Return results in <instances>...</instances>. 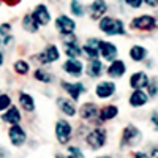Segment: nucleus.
Returning <instances> with one entry per match:
<instances>
[{
	"instance_id": "obj_25",
	"label": "nucleus",
	"mask_w": 158,
	"mask_h": 158,
	"mask_svg": "<svg viewBox=\"0 0 158 158\" xmlns=\"http://www.w3.org/2000/svg\"><path fill=\"white\" fill-rule=\"evenodd\" d=\"M130 59L133 60V62H142V60H146L147 56H149V51L146 46H141V44H135V46H131L130 48Z\"/></svg>"
},
{
	"instance_id": "obj_11",
	"label": "nucleus",
	"mask_w": 158,
	"mask_h": 158,
	"mask_svg": "<svg viewBox=\"0 0 158 158\" xmlns=\"http://www.w3.org/2000/svg\"><path fill=\"white\" fill-rule=\"evenodd\" d=\"M62 70L73 77H79L84 73V63L81 62V59H68L62 63Z\"/></svg>"
},
{
	"instance_id": "obj_16",
	"label": "nucleus",
	"mask_w": 158,
	"mask_h": 158,
	"mask_svg": "<svg viewBox=\"0 0 158 158\" xmlns=\"http://www.w3.org/2000/svg\"><path fill=\"white\" fill-rule=\"evenodd\" d=\"M100 56L103 60L106 62H112L118 57V48L117 44L111 43V41H101L100 44Z\"/></svg>"
},
{
	"instance_id": "obj_23",
	"label": "nucleus",
	"mask_w": 158,
	"mask_h": 158,
	"mask_svg": "<svg viewBox=\"0 0 158 158\" xmlns=\"http://www.w3.org/2000/svg\"><path fill=\"white\" fill-rule=\"evenodd\" d=\"M118 114V106L115 104H108V106H103L101 109H98V118L101 122H108L115 118Z\"/></svg>"
},
{
	"instance_id": "obj_40",
	"label": "nucleus",
	"mask_w": 158,
	"mask_h": 158,
	"mask_svg": "<svg viewBox=\"0 0 158 158\" xmlns=\"http://www.w3.org/2000/svg\"><path fill=\"white\" fill-rule=\"evenodd\" d=\"M3 60H5V57H3V52H2V49H0V67L3 65Z\"/></svg>"
},
{
	"instance_id": "obj_37",
	"label": "nucleus",
	"mask_w": 158,
	"mask_h": 158,
	"mask_svg": "<svg viewBox=\"0 0 158 158\" xmlns=\"http://www.w3.org/2000/svg\"><path fill=\"white\" fill-rule=\"evenodd\" d=\"M150 120H152L153 127L156 128V125H158V122H156V111H153V112H152V117H150Z\"/></svg>"
},
{
	"instance_id": "obj_42",
	"label": "nucleus",
	"mask_w": 158,
	"mask_h": 158,
	"mask_svg": "<svg viewBox=\"0 0 158 158\" xmlns=\"http://www.w3.org/2000/svg\"><path fill=\"white\" fill-rule=\"evenodd\" d=\"M2 155H3V153H2V149H0V156H2Z\"/></svg>"
},
{
	"instance_id": "obj_15",
	"label": "nucleus",
	"mask_w": 158,
	"mask_h": 158,
	"mask_svg": "<svg viewBox=\"0 0 158 158\" xmlns=\"http://www.w3.org/2000/svg\"><path fill=\"white\" fill-rule=\"evenodd\" d=\"M71 133H73V128L68 120H63L62 118V120H59L56 123V136L60 144H67L71 138Z\"/></svg>"
},
{
	"instance_id": "obj_7",
	"label": "nucleus",
	"mask_w": 158,
	"mask_h": 158,
	"mask_svg": "<svg viewBox=\"0 0 158 158\" xmlns=\"http://www.w3.org/2000/svg\"><path fill=\"white\" fill-rule=\"evenodd\" d=\"M30 15H32V18L35 19V22L40 25V27H44V25H48V24L51 22V18H52L48 5H44V3H38V5L33 8V11L30 13Z\"/></svg>"
},
{
	"instance_id": "obj_30",
	"label": "nucleus",
	"mask_w": 158,
	"mask_h": 158,
	"mask_svg": "<svg viewBox=\"0 0 158 158\" xmlns=\"http://www.w3.org/2000/svg\"><path fill=\"white\" fill-rule=\"evenodd\" d=\"M13 68H15V71L21 76H25L29 71H30V63L27 60H24V59H19L15 62V65H13Z\"/></svg>"
},
{
	"instance_id": "obj_8",
	"label": "nucleus",
	"mask_w": 158,
	"mask_h": 158,
	"mask_svg": "<svg viewBox=\"0 0 158 158\" xmlns=\"http://www.w3.org/2000/svg\"><path fill=\"white\" fill-rule=\"evenodd\" d=\"M142 139V133L135 125H127L122 133V144L123 146H136Z\"/></svg>"
},
{
	"instance_id": "obj_35",
	"label": "nucleus",
	"mask_w": 158,
	"mask_h": 158,
	"mask_svg": "<svg viewBox=\"0 0 158 158\" xmlns=\"http://www.w3.org/2000/svg\"><path fill=\"white\" fill-rule=\"evenodd\" d=\"M123 2H125L130 8H133V10H139V8L144 5L142 0H123Z\"/></svg>"
},
{
	"instance_id": "obj_6",
	"label": "nucleus",
	"mask_w": 158,
	"mask_h": 158,
	"mask_svg": "<svg viewBox=\"0 0 158 158\" xmlns=\"http://www.w3.org/2000/svg\"><path fill=\"white\" fill-rule=\"evenodd\" d=\"M106 139H108L106 130L104 128H95V130H92L90 133L87 135V146L92 147L94 150L101 149L104 144H106Z\"/></svg>"
},
{
	"instance_id": "obj_9",
	"label": "nucleus",
	"mask_w": 158,
	"mask_h": 158,
	"mask_svg": "<svg viewBox=\"0 0 158 158\" xmlns=\"http://www.w3.org/2000/svg\"><path fill=\"white\" fill-rule=\"evenodd\" d=\"M100 44H101V40L97 36H90L87 38V41L81 46L82 49V54L87 56V59H98L100 57Z\"/></svg>"
},
{
	"instance_id": "obj_43",
	"label": "nucleus",
	"mask_w": 158,
	"mask_h": 158,
	"mask_svg": "<svg viewBox=\"0 0 158 158\" xmlns=\"http://www.w3.org/2000/svg\"><path fill=\"white\" fill-rule=\"evenodd\" d=\"M57 158H63V156H57Z\"/></svg>"
},
{
	"instance_id": "obj_17",
	"label": "nucleus",
	"mask_w": 158,
	"mask_h": 158,
	"mask_svg": "<svg viewBox=\"0 0 158 158\" xmlns=\"http://www.w3.org/2000/svg\"><path fill=\"white\" fill-rule=\"evenodd\" d=\"M106 73L111 79H120L127 73V65H125L123 60L115 59V60L109 62V67L106 68Z\"/></svg>"
},
{
	"instance_id": "obj_21",
	"label": "nucleus",
	"mask_w": 158,
	"mask_h": 158,
	"mask_svg": "<svg viewBox=\"0 0 158 158\" xmlns=\"http://www.w3.org/2000/svg\"><path fill=\"white\" fill-rule=\"evenodd\" d=\"M103 71H104V63H103L100 59H90V60H89L87 67H85L87 76L97 79V77H100V76L103 74Z\"/></svg>"
},
{
	"instance_id": "obj_29",
	"label": "nucleus",
	"mask_w": 158,
	"mask_h": 158,
	"mask_svg": "<svg viewBox=\"0 0 158 158\" xmlns=\"http://www.w3.org/2000/svg\"><path fill=\"white\" fill-rule=\"evenodd\" d=\"M33 77L36 79V81L43 82V84H51L52 81H54V76H52L51 73H48V71H44L43 68H36L33 71Z\"/></svg>"
},
{
	"instance_id": "obj_20",
	"label": "nucleus",
	"mask_w": 158,
	"mask_h": 158,
	"mask_svg": "<svg viewBox=\"0 0 158 158\" xmlns=\"http://www.w3.org/2000/svg\"><path fill=\"white\" fill-rule=\"evenodd\" d=\"M3 112L5 114H2V120L10 123V125H18L22 120V114H21L18 106H13V104H11V106L8 109H5Z\"/></svg>"
},
{
	"instance_id": "obj_31",
	"label": "nucleus",
	"mask_w": 158,
	"mask_h": 158,
	"mask_svg": "<svg viewBox=\"0 0 158 158\" xmlns=\"http://www.w3.org/2000/svg\"><path fill=\"white\" fill-rule=\"evenodd\" d=\"M70 11L76 18H82L85 15V10H84V5L81 3V0H71L70 2Z\"/></svg>"
},
{
	"instance_id": "obj_14",
	"label": "nucleus",
	"mask_w": 158,
	"mask_h": 158,
	"mask_svg": "<svg viewBox=\"0 0 158 158\" xmlns=\"http://www.w3.org/2000/svg\"><path fill=\"white\" fill-rule=\"evenodd\" d=\"M8 138H10V142L15 147H21L25 142V139H27V133H25V130L22 127H19V123L11 125L8 130Z\"/></svg>"
},
{
	"instance_id": "obj_39",
	"label": "nucleus",
	"mask_w": 158,
	"mask_h": 158,
	"mask_svg": "<svg viewBox=\"0 0 158 158\" xmlns=\"http://www.w3.org/2000/svg\"><path fill=\"white\" fill-rule=\"evenodd\" d=\"M0 2H5V3H8V5H18L21 0H0Z\"/></svg>"
},
{
	"instance_id": "obj_32",
	"label": "nucleus",
	"mask_w": 158,
	"mask_h": 158,
	"mask_svg": "<svg viewBox=\"0 0 158 158\" xmlns=\"http://www.w3.org/2000/svg\"><path fill=\"white\" fill-rule=\"evenodd\" d=\"M147 87V97L155 100L156 98V94H158V85H156V77H152V81H149V84L146 85Z\"/></svg>"
},
{
	"instance_id": "obj_27",
	"label": "nucleus",
	"mask_w": 158,
	"mask_h": 158,
	"mask_svg": "<svg viewBox=\"0 0 158 158\" xmlns=\"http://www.w3.org/2000/svg\"><path fill=\"white\" fill-rule=\"evenodd\" d=\"M13 41V35H11V24L3 22L0 24V46H8Z\"/></svg>"
},
{
	"instance_id": "obj_3",
	"label": "nucleus",
	"mask_w": 158,
	"mask_h": 158,
	"mask_svg": "<svg viewBox=\"0 0 158 158\" xmlns=\"http://www.w3.org/2000/svg\"><path fill=\"white\" fill-rule=\"evenodd\" d=\"M63 52L68 59H79L82 56V49L74 35H67L63 38Z\"/></svg>"
},
{
	"instance_id": "obj_44",
	"label": "nucleus",
	"mask_w": 158,
	"mask_h": 158,
	"mask_svg": "<svg viewBox=\"0 0 158 158\" xmlns=\"http://www.w3.org/2000/svg\"><path fill=\"white\" fill-rule=\"evenodd\" d=\"M0 3H2V2H0Z\"/></svg>"
},
{
	"instance_id": "obj_10",
	"label": "nucleus",
	"mask_w": 158,
	"mask_h": 158,
	"mask_svg": "<svg viewBox=\"0 0 158 158\" xmlns=\"http://www.w3.org/2000/svg\"><path fill=\"white\" fill-rule=\"evenodd\" d=\"M62 89L67 92V94L70 95V100L71 101H77L79 98H81L82 94H85L87 89L82 82H68V81H62Z\"/></svg>"
},
{
	"instance_id": "obj_38",
	"label": "nucleus",
	"mask_w": 158,
	"mask_h": 158,
	"mask_svg": "<svg viewBox=\"0 0 158 158\" xmlns=\"http://www.w3.org/2000/svg\"><path fill=\"white\" fill-rule=\"evenodd\" d=\"M135 158H150V156L144 152H138V153H135Z\"/></svg>"
},
{
	"instance_id": "obj_5",
	"label": "nucleus",
	"mask_w": 158,
	"mask_h": 158,
	"mask_svg": "<svg viewBox=\"0 0 158 158\" xmlns=\"http://www.w3.org/2000/svg\"><path fill=\"white\" fill-rule=\"evenodd\" d=\"M60 59V51L57 44H49L44 48V51H41L40 54L36 56V60L41 63V65H51V63H56Z\"/></svg>"
},
{
	"instance_id": "obj_33",
	"label": "nucleus",
	"mask_w": 158,
	"mask_h": 158,
	"mask_svg": "<svg viewBox=\"0 0 158 158\" xmlns=\"http://www.w3.org/2000/svg\"><path fill=\"white\" fill-rule=\"evenodd\" d=\"M11 106V97L8 94H0V112H3Z\"/></svg>"
},
{
	"instance_id": "obj_26",
	"label": "nucleus",
	"mask_w": 158,
	"mask_h": 158,
	"mask_svg": "<svg viewBox=\"0 0 158 158\" xmlns=\"http://www.w3.org/2000/svg\"><path fill=\"white\" fill-rule=\"evenodd\" d=\"M19 104L25 112H33L35 111V100L30 94H27V92H21L19 94Z\"/></svg>"
},
{
	"instance_id": "obj_41",
	"label": "nucleus",
	"mask_w": 158,
	"mask_h": 158,
	"mask_svg": "<svg viewBox=\"0 0 158 158\" xmlns=\"http://www.w3.org/2000/svg\"><path fill=\"white\" fill-rule=\"evenodd\" d=\"M98 158H111V156H98Z\"/></svg>"
},
{
	"instance_id": "obj_4",
	"label": "nucleus",
	"mask_w": 158,
	"mask_h": 158,
	"mask_svg": "<svg viewBox=\"0 0 158 158\" xmlns=\"http://www.w3.org/2000/svg\"><path fill=\"white\" fill-rule=\"evenodd\" d=\"M54 25H56V30H57L62 36L73 35L74 30H76V22H74L70 16H67V15L57 16V19L54 21Z\"/></svg>"
},
{
	"instance_id": "obj_18",
	"label": "nucleus",
	"mask_w": 158,
	"mask_h": 158,
	"mask_svg": "<svg viewBox=\"0 0 158 158\" xmlns=\"http://www.w3.org/2000/svg\"><path fill=\"white\" fill-rule=\"evenodd\" d=\"M128 103H130L131 108H142L149 103V97L142 89H136V90L131 92V95L128 98Z\"/></svg>"
},
{
	"instance_id": "obj_28",
	"label": "nucleus",
	"mask_w": 158,
	"mask_h": 158,
	"mask_svg": "<svg viewBox=\"0 0 158 158\" xmlns=\"http://www.w3.org/2000/svg\"><path fill=\"white\" fill-rule=\"evenodd\" d=\"M22 29L29 33H36L40 30V25L35 22V19L32 18V15H25L22 18Z\"/></svg>"
},
{
	"instance_id": "obj_34",
	"label": "nucleus",
	"mask_w": 158,
	"mask_h": 158,
	"mask_svg": "<svg viewBox=\"0 0 158 158\" xmlns=\"http://www.w3.org/2000/svg\"><path fill=\"white\" fill-rule=\"evenodd\" d=\"M67 158H84V153L81 152L79 147L71 146V147H68V156Z\"/></svg>"
},
{
	"instance_id": "obj_24",
	"label": "nucleus",
	"mask_w": 158,
	"mask_h": 158,
	"mask_svg": "<svg viewBox=\"0 0 158 158\" xmlns=\"http://www.w3.org/2000/svg\"><path fill=\"white\" fill-rule=\"evenodd\" d=\"M57 106L59 109L68 117H74L76 115V106L74 103L70 100V98H63V97H59L57 98Z\"/></svg>"
},
{
	"instance_id": "obj_1",
	"label": "nucleus",
	"mask_w": 158,
	"mask_h": 158,
	"mask_svg": "<svg viewBox=\"0 0 158 158\" xmlns=\"http://www.w3.org/2000/svg\"><path fill=\"white\" fill-rule=\"evenodd\" d=\"M98 29L108 36H122L127 33L123 21L112 16H103L98 19Z\"/></svg>"
},
{
	"instance_id": "obj_12",
	"label": "nucleus",
	"mask_w": 158,
	"mask_h": 158,
	"mask_svg": "<svg viewBox=\"0 0 158 158\" xmlns=\"http://www.w3.org/2000/svg\"><path fill=\"white\" fill-rule=\"evenodd\" d=\"M106 13H108L106 0H92V3L89 5V16H90V19L98 21L103 16H106Z\"/></svg>"
},
{
	"instance_id": "obj_13",
	"label": "nucleus",
	"mask_w": 158,
	"mask_h": 158,
	"mask_svg": "<svg viewBox=\"0 0 158 158\" xmlns=\"http://www.w3.org/2000/svg\"><path fill=\"white\" fill-rule=\"evenodd\" d=\"M117 90V85L115 82L112 81H101L95 85V95L100 98V100H106V98H111Z\"/></svg>"
},
{
	"instance_id": "obj_19",
	"label": "nucleus",
	"mask_w": 158,
	"mask_h": 158,
	"mask_svg": "<svg viewBox=\"0 0 158 158\" xmlns=\"http://www.w3.org/2000/svg\"><path fill=\"white\" fill-rule=\"evenodd\" d=\"M149 76L146 71H135L130 76V87L136 90V89H146V85L149 84Z\"/></svg>"
},
{
	"instance_id": "obj_36",
	"label": "nucleus",
	"mask_w": 158,
	"mask_h": 158,
	"mask_svg": "<svg viewBox=\"0 0 158 158\" xmlns=\"http://www.w3.org/2000/svg\"><path fill=\"white\" fill-rule=\"evenodd\" d=\"M142 2L150 8H156V5H158V0H142Z\"/></svg>"
},
{
	"instance_id": "obj_22",
	"label": "nucleus",
	"mask_w": 158,
	"mask_h": 158,
	"mask_svg": "<svg viewBox=\"0 0 158 158\" xmlns=\"http://www.w3.org/2000/svg\"><path fill=\"white\" fill-rule=\"evenodd\" d=\"M79 115L84 120H95V118H98V106L95 103H85L79 109Z\"/></svg>"
},
{
	"instance_id": "obj_2",
	"label": "nucleus",
	"mask_w": 158,
	"mask_h": 158,
	"mask_svg": "<svg viewBox=\"0 0 158 158\" xmlns=\"http://www.w3.org/2000/svg\"><path fill=\"white\" fill-rule=\"evenodd\" d=\"M131 30H141V32H152L156 29V18L152 15H141L131 19L130 22Z\"/></svg>"
}]
</instances>
